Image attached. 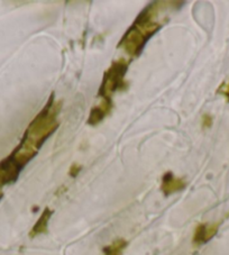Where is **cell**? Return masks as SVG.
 <instances>
[{
    "mask_svg": "<svg viewBox=\"0 0 229 255\" xmlns=\"http://www.w3.org/2000/svg\"><path fill=\"white\" fill-rule=\"evenodd\" d=\"M162 5V1H154L145 7L120 39L118 47L122 48L130 58H137L148 39L162 27L163 24L156 21Z\"/></svg>",
    "mask_w": 229,
    "mask_h": 255,
    "instance_id": "cell-1",
    "label": "cell"
},
{
    "mask_svg": "<svg viewBox=\"0 0 229 255\" xmlns=\"http://www.w3.org/2000/svg\"><path fill=\"white\" fill-rule=\"evenodd\" d=\"M60 111L61 103H55L54 95H52L46 103L45 107L30 122L20 142L21 146L38 152L43 143L59 127L60 124L57 122V116H59Z\"/></svg>",
    "mask_w": 229,
    "mask_h": 255,
    "instance_id": "cell-2",
    "label": "cell"
},
{
    "mask_svg": "<svg viewBox=\"0 0 229 255\" xmlns=\"http://www.w3.org/2000/svg\"><path fill=\"white\" fill-rule=\"evenodd\" d=\"M129 61L119 59L113 62L109 69L104 73L98 97L105 100H113V95L117 91H121L127 86L125 82V74L128 69Z\"/></svg>",
    "mask_w": 229,
    "mask_h": 255,
    "instance_id": "cell-3",
    "label": "cell"
},
{
    "mask_svg": "<svg viewBox=\"0 0 229 255\" xmlns=\"http://www.w3.org/2000/svg\"><path fill=\"white\" fill-rule=\"evenodd\" d=\"M219 226H220V223L199 224L196 228L195 234H193V239H192L193 245L200 246L202 244L207 243V242H209L218 233Z\"/></svg>",
    "mask_w": 229,
    "mask_h": 255,
    "instance_id": "cell-4",
    "label": "cell"
},
{
    "mask_svg": "<svg viewBox=\"0 0 229 255\" xmlns=\"http://www.w3.org/2000/svg\"><path fill=\"white\" fill-rule=\"evenodd\" d=\"M114 107V101L113 100H101L99 105H97L94 108L91 109L89 118H88L87 123L91 126H96L100 124L106 117H107L110 112L113 111Z\"/></svg>",
    "mask_w": 229,
    "mask_h": 255,
    "instance_id": "cell-5",
    "label": "cell"
},
{
    "mask_svg": "<svg viewBox=\"0 0 229 255\" xmlns=\"http://www.w3.org/2000/svg\"><path fill=\"white\" fill-rule=\"evenodd\" d=\"M187 187V183L181 178L174 177L172 172H166L162 178L161 190L165 196H170L172 193L183 190Z\"/></svg>",
    "mask_w": 229,
    "mask_h": 255,
    "instance_id": "cell-6",
    "label": "cell"
},
{
    "mask_svg": "<svg viewBox=\"0 0 229 255\" xmlns=\"http://www.w3.org/2000/svg\"><path fill=\"white\" fill-rule=\"evenodd\" d=\"M52 215H53V210H51L50 208L46 207L43 210V213L41 216H39L38 221L29 232L30 239H34V237H36L41 234H45L47 232V225H48V222H50V218L52 217Z\"/></svg>",
    "mask_w": 229,
    "mask_h": 255,
    "instance_id": "cell-7",
    "label": "cell"
},
{
    "mask_svg": "<svg viewBox=\"0 0 229 255\" xmlns=\"http://www.w3.org/2000/svg\"><path fill=\"white\" fill-rule=\"evenodd\" d=\"M127 246V242L122 239H118L112 244L104 248L105 255H121Z\"/></svg>",
    "mask_w": 229,
    "mask_h": 255,
    "instance_id": "cell-8",
    "label": "cell"
},
{
    "mask_svg": "<svg viewBox=\"0 0 229 255\" xmlns=\"http://www.w3.org/2000/svg\"><path fill=\"white\" fill-rule=\"evenodd\" d=\"M217 94L224 96L225 98L227 99V101H229V81L226 83H223V85L218 88Z\"/></svg>",
    "mask_w": 229,
    "mask_h": 255,
    "instance_id": "cell-9",
    "label": "cell"
},
{
    "mask_svg": "<svg viewBox=\"0 0 229 255\" xmlns=\"http://www.w3.org/2000/svg\"><path fill=\"white\" fill-rule=\"evenodd\" d=\"M213 125V117L209 114H205L202 116V128H209Z\"/></svg>",
    "mask_w": 229,
    "mask_h": 255,
    "instance_id": "cell-10",
    "label": "cell"
},
{
    "mask_svg": "<svg viewBox=\"0 0 229 255\" xmlns=\"http://www.w3.org/2000/svg\"><path fill=\"white\" fill-rule=\"evenodd\" d=\"M81 169H82V166H81V165H79V164H77V163L72 164V165H71V168H70V170H69V174H70V177L76 178L77 175L79 174V172H80V171H81Z\"/></svg>",
    "mask_w": 229,
    "mask_h": 255,
    "instance_id": "cell-11",
    "label": "cell"
},
{
    "mask_svg": "<svg viewBox=\"0 0 229 255\" xmlns=\"http://www.w3.org/2000/svg\"><path fill=\"white\" fill-rule=\"evenodd\" d=\"M2 196H3V193H2V191H1V190H0V199H1Z\"/></svg>",
    "mask_w": 229,
    "mask_h": 255,
    "instance_id": "cell-12",
    "label": "cell"
}]
</instances>
